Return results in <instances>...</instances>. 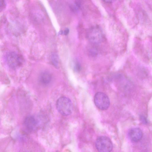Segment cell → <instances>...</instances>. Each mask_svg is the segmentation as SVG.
<instances>
[{
  "mask_svg": "<svg viewBox=\"0 0 152 152\" xmlns=\"http://www.w3.org/2000/svg\"><path fill=\"white\" fill-rule=\"evenodd\" d=\"M56 107L58 112L64 116L70 115L73 109V105L71 100L65 96L61 97L57 100Z\"/></svg>",
  "mask_w": 152,
  "mask_h": 152,
  "instance_id": "1",
  "label": "cell"
},
{
  "mask_svg": "<svg viewBox=\"0 0 152 152\" xmlns=\"http://www.w3.org/2000/svg\"><path fill=\"white\" fill-rule=\"evenodd\" d=\"M96 148L99 152H110L113 145L112 141L108 137L101 136L98 137L95 142Z\"/></svg>",
  "mask_w": 152,
  "mask_h": 152,
  "instance_id": "2",
  "label": "cell"
},
{
  "mask_svg": "<svg viewBox=\"0 0 152 152\" xmlns=\"http://www.w3.org/2000/svg\"><path fill=\"white\" fill-rule=\"evenodd\" d=\"M94 102L96 106L102 110H107L110 105V100L108 96L102 92H98L95 94Z\"/></svg>",
  "mask_w": 152,
  "mask_h": 152,
  "instance_id": "3",
  "label": "cell"
},
{
  "mask_svg": "<svg viewBox=\"0 0 152 152\" xmlns=\"http://www.w3.org/2000/svg\"><path fill=\"white\" fill-rule=\"evenodd\" d=\"M6 58L8 65L12 69H16L20 66L23 62L22 56L14 51L8 53Z\"/></svg>",
  "mask_w": 152,
  "mask_h": 152,
  "instance_id": "4",
  "label": "cell"
},
{
  "mask_svg": "<svg viewBox=\"0 0 152 152\" xmlns=\"http://www.w3.org/2000/svg\"><path fill=\"white\" fill-rule=\"evenodd\" d=\"M87 37L91 42L98 43L101 42L103 39V34L100 28L94 26L90 28L87 33Z\"/></svg>",
  "mask_w": 152,
  "mask_h": 152,
  "instance_id": "5",
  "label": "cell"
},
{
  "mask_svg": "<svg viewBox=\"0 0 152 152\" xmlns=\"http://www.w3.org/2000/svg\"><path fill=\"white\" fill-rule=\"evenodd\" d=\"M39 124L38 120L32 116L26 117L24 121V126L26 130L29 132L36 130Z\"/></svg>",
  "mask_w": 152,
  "mask_h": 152,
  "instance_id": "6",
  "label": "cell"
},
{
  "mask_svg": "<svg viewBox=\"0 0 152 152\" xmlns=\"http://www.w3.org/2000/svg\"><path fill=\"white\" fill-rule=\"evenodd\" d=\"M143 132L139 128H134L131 129L128 132V136L130 139L134 142H137L142 138Z\"/></svg>",
  "mask_w": 152,
  "mask_h": 152,
  "instance_id": "7",
  "label": "cell"
},
{
  "mask_svg": "<svg viewBox=\"0 0 152 152\" xmlns=\"http://www.w3.org/2000/svg\"><path fill=\"white\" fill-rule=\"evenodd\" d=\"M52 79L50 74L47 72L41 73L39 75V80L40 82L43 84H47L49 83Z\"/></svg>",
  "mask_w": 152,
  "mask_h": 152,
  "instance_id": "8",
  "label": "cell"
},
{
  "mask_svg": "<svg viewBox=\"0 0 152 152\" xmlns=\"http://www.w3.org/2000/svg\"><path fill=\"white\" fill-rule=\"evenodd\" d=\"M59 59L58 55L55 53H53L51 55V60L52 64L56 67L58 65Z\"/></svg>",
  "mask_w": 152,
  "mask_h": 152,
  "instance_id": "9",
  "label": "cell"
},
{
  "mask_svg": "<svg viewBox=\"0 0 152 152\" xmlns=\"http://www.w3.org/2000/svg\"><path fill=\"white\" fill-rule=\"evenodd\" d=\"M74 69L77 72H79L81 70V66L79 62L76 61L75 63L74 66Z\"/></svg>",
  "mask_w": 152,
  "mask_h": 152,
  "instance_id": "10",
  "label": "cell"
},
{
  "mask_svg": "<svg viewBox=\"0 0 152 152\" xmlns=\"http://www.w3.org/2000/svg\"><path fill=\"white\" fill-rule=\"evenodd\" d=\"M6 4L5 1L4 0H0V11L3 10L5 7Z\"/></svg>",
  "mask_w": 152,
  "mask_h": 152,
  "instance_id": "11",
  "label": "cell"
},
{
  "mask_svg": "<svg viewBox=\"0 0 152 152\" xmlns=\"http://www.w3.org/2000/svg\"><path fill=\"white\" fill-rule=\"evenodd\" d=\"M89 52L90 55L92 56H95L97 54V51L95 49H91Z\"/></svg>",
  "mask_w": 152,
  "mask_h": 152,
  "instance_id": "12",
  "label": "cell"
},
{
  "mask_svg": "<svg viewBox=\"0 0 152 152\" xmlns=\"http://www.w3.org/2000/svg\"><path fill=\"white\" fill-rule=\"evenodd\" d=\"M69 30L68 28H66L63 31L61 32V34H63L64 35H67L69 33Z\"/></svg>",
  "mask_w": 152,
  "mask_h": 152,
  "instance_id": "13",
  "label": "cell"
},
{
  "mask_svg": "<svg viewBox=\"0 0 152 152\" xmlns=\"http://www.w3.org/2000/svg\"><path fill=\"white\" fill-rule=\"evenodd\" d=\"M141 121L144 123H147V120L145 118V117L143 116H141Z\"/></svg>",
  "mask_w": 152,
  "mask_h": 152,
  "instance_id": "14",
  "label": "cell"
}]
</instances>
